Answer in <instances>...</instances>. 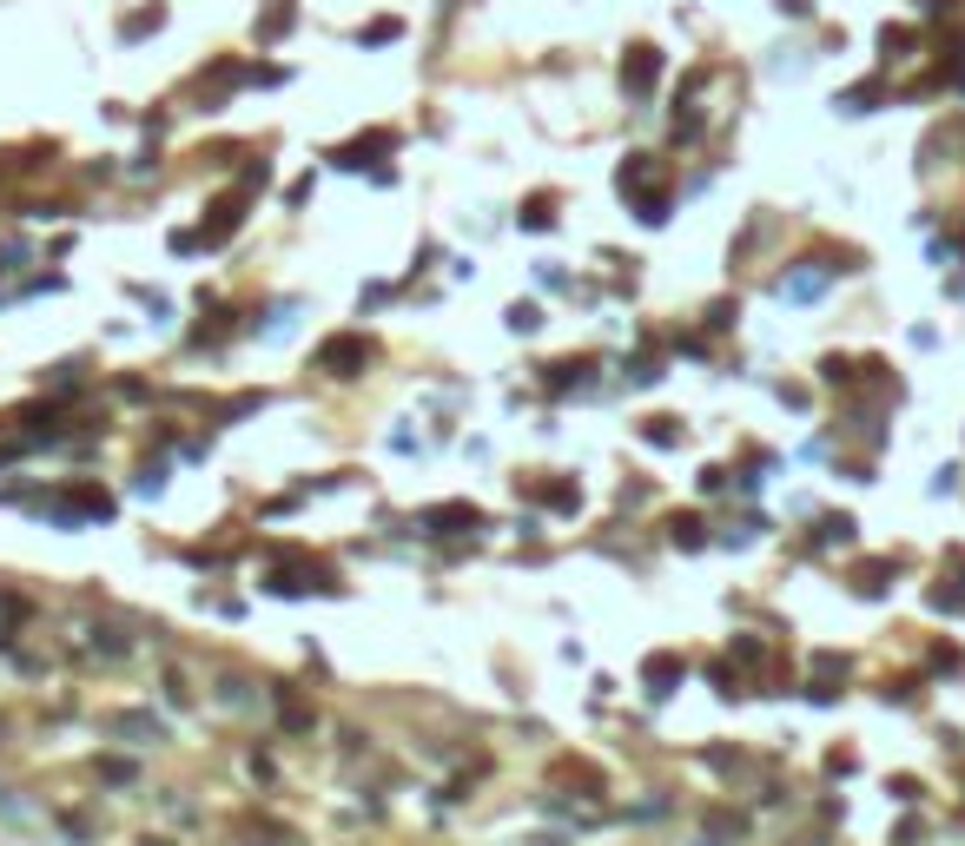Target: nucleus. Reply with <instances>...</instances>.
<instances>
[{
    "label": "nucleus",
    "mask_w": 965,
    "mask_h": 846,
    "mask_svg": "<svg viewBox=\"0 0 965 846\" xmlns=\"http://www.w3.org/2000/svg\"><path fill=\"white\" fill-rule=\"evenodd\" d=\"M821 291H827V271H787V278H781V298H801V304H807V298H821Z\"/></svg>",
    "instance_id": "20e7f679"
},
{
    "label": "nucleus",
    "mask_w": 965,
    "mask_h": 846,
    "mask_svg": "<svg viewBox=\"0 0 965 846\" xmlns=\"http://www.w3.org/2000/svg\"><path fill=\"white\" fill-rule=\"evenodd\" d=\"M510 324H516V331H536L543 318H536V304H516V311H510Z\"/></svg>",
    "instance_id": "423d86ee"
},
{
    "label": "nucleus",
    "mask_w": 965,
    "mask_h": 846,
    "mask_svg": "<svg viewBox=\"0 0 965 846\" xmlns=\"http://www.w3.org/2000/svg\"><path fill=\"white\" fill-rule=\"evenodd\" d=\"M781 13H807V0H781Z\"/></svg>",
    "instance_id": "0eeeda50"
},
{
    "label": "nucleus",
    "mask_w": 965,
    "mask_h": 846,
    "mask_svg": "<svg viewBox=\"0 0 965 846\" xmlns=\"http://www.w3.org/2000/svg\"><path fill=\"white\" fill-rule=\"evenodd\" d=\"M655 73H662V53H655L648 40H635V46H629V60H622V86H629V93H648V86H655Z\"/></svg>",
    "instance_id": "f03ea898"
},
{
    "label": "nucleus",
    "mask_w": 965,
    "mask_h": 846,
    "mask_svg": "<svg viewBox=\"0 0 965 846\" xmlns=\"http://www.w3.org/2000/svg\"><path fill=\"white\" fill-rule=\"evenodd\" d=\"M318 364H324L331 377H357V371L371 364V344H364V338H331V344L318 351Z\"/></svg>",
    "instance_id": "f257e3e1"
},
{
    "label": "nucleus",
    "mask_w": 965,
    "mask_h": 846,
    "mask_svg": "<svg viewBox=\"0 0 965 846\" xmlns=\"http://www.w3.org/2000/svg\"><path fill=\"white\" fill-rule=\"evenodd\" d=\"M106 728H112V735H132V741H139V748H146V741H165V728H159V721H152V715H112V721H106Z\"/></svg>",
    "instance_id": "7ed1b4c3"
},
{
    "label": "nucleus",
    "mask_w": 965,
    "mask_h": 846,
    "mask_svg": "<svg viewBox=\"0 0 965 846\" xmlns=\"http://www.w3.org/2000/svg\"><path fill=\"white\" fill-rule=\"evenodd\" d=\"M159 26H165V7H146V13H132L119 33H126V40H146V33H159Z\"/></svg>",
    "instance_id": "39448f33"
}]
</instances>
